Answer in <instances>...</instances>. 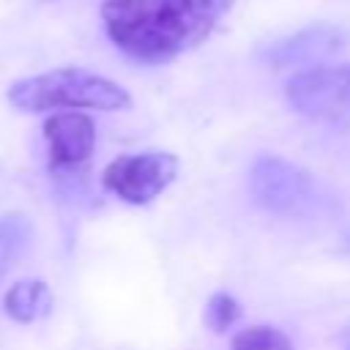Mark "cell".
Masks as SVG:
<instances>
[{"label":"cell","mask_w":350,"mask_h":350,"mask_svg":"<svg viewBox=\"0 0 350 350\" xmlns=\"http://www.w3.org/2000/svg\"><path fill=\"white\" fill-rule=\"evenodd\" d=\"M334 30H325V33H298L295 38L284 41L276 52H273V63H301V60H309V57H317V55H331L339 41H334Z\"/></svg>","instance_id":"cell-8"},{"label":"cell","mask_w":350,"mask_h":350,"mask_svg":"<svg viewBox=\"0 0 350 350\" xmlns=\"http://www.w3.org/2000/svg\"><path fill=\"white\" fill-rule=\"evenodd\" d=\"M232 0H104L109 41L139 63H167L197 46L230 11Z\"/></svg>","instance_id":"cell-1"},{"label":"cell","mask_w":350,"mask_h":350,"mask_svg":"<svg viewBox=\"0 0 350 350\" xmlns=\"http://www.w3.org/2000/svg\"><path fill=\"white\" fill-rule=\"evenodd\" d=\"M8 101L22 112L46 109H126L131 96L118 82L85 71V68H55L36 77H25L8 88Z\"/></svg>","instance_id":"cell-2"},{"label":"cell","mask_w":350,"mask_h":350,"mask_svg":"<svg viewBox=\"0 0 350 350\" xmlns=\"http://www.w3.org/2000/svg\"><path fill=\"white\" fill-rule=\"evenodd\" d=\"M178 175V159L164 150H145L118 156L107 164L101 183L107 191L131 205H148Z\"/></svg>","instance_id":"cell-3"},{"label":"cell","mask_w":350,"mask_h":350,"mask_svg":"<svg viewBox=\"0 0 350 350\" xmlns=\"http://www.w3.org/2000/svg\"><path fill=\"white\" fill-rule=\"evenodd\" d=\"M52 304V293L46 287V282L41 279H22L16 284H11V290L3 298L5 314L16 323H33L41 314L49 312Z\"/></svg>","instance_id":"cell-7"},{"label":"cell","mask_w":350,"mask_h":350,"mask_svg":"<svg viewBox=\"0 0 350 350\" xmlns=\"http://www.w3.org/2000/svg\"><path fill=\"white\" fill-rule=\"evenodd\" d=\"M249 186L254 200L273 213H306L317 200L312 178L279 156H260L252 167Z\"/></svg>","instance_id":"cell-4"},{"label":"cell","mask_w":350,"mask_h":350,"mask_svg":"<svg viewBox=\"0 0 350 350\" xmlns=\"http://www.w3.org/2000/svg\"><path fill=\"white\" fill-rule=\"evenodd\" d=\"M230 350H295L293 342L273 325H252L232 336Z\"/></svg>","instance_id":"cell-9"},{"label":"cell","mask_w":350,"mask_h":350,"mask_svg":"<svg viewBox=\"0 0 350 350\" xmlns=\"http://www.w3.org/2000/svg\"><path fill=\"white\" fill-rule=\"evenodd\" d=\"M287 101L306 118H350V66H320L287 82Z\"/></svg>","instance_id":"cell-5"},{"label":"cell","mask_w":350,"mask_h":350,"mask_svg":"<svg viewBox=\"0 0 350 350\" xmlns=\"http://www.w3.org/2000/svg\"><path fill=\"white\" fill-rule=\"evenodd\" d=\"M44 139L49 145V167L71 170L90 159L96 126L85 112H55L44 120Z\"/></svg>","instance_id":"cell-6"},{"label":"cell","mask_w":350,"mask_h":350,"mask_svg":"<svg viewBox=\"0 0 350 350\" xmlns=\"http://www.w3.org/2000/svg\"><path fill=\"white\" fill-rule=\"evenodd\" d=\"M241 317V304L230 295V293H213L208 306H205V323L211 331L221 334L227 331L230 325H235Z\"/></svg>","instance_id":"cell-11"},{"label":"cell","mask_w":350,"mask_h":350,"mask_svg":"<svg viewBox=\"0 0 350 350\" xmlns=\"http://www.w3.org/2000/svg\"><path fill=\"white\" fill-rule=\"evenodd\" d=\"M33 227L22 213H8L0 216V257H16L27 243H30Z\"/></svg>","instance_id":"cell-10"}]
</instances>
